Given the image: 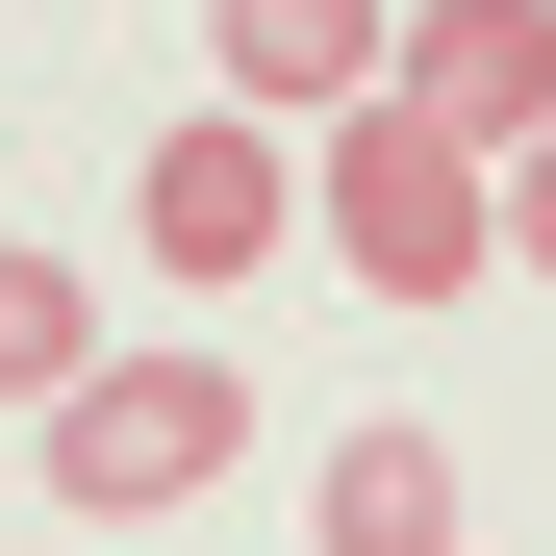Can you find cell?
<instances>
[{
	"instance_id": "52a82bcc",
	"label": "cell",
	"mask_w": 556,
	"mask_h": 556,
	"mask_svg": "<svg viewBox=\"0 0 556 556\" xmlns=\"http://www.w3.org/2000/svg\"><path fill=\"white\" fill-rule=\"evenodd\" d=\"M102 380V278L76 253H0V405H76Z\"/></svg>"
},
{
	"instance_id": "ba28073f",
	"label": "cell",
	"mask_w": 556,
	"mask_h": 556,
	"mask_svg": "<svg viewBox=\"0 0 556 556\" xmlns=\"http://www.w3.org/2000/svg\"><path fill=\"white\" fill-rule=\"evenodd\" d=\"M506 253H531V278H556V152H506Z\"/></svg>"
},
{
	"instance_id": "277c9868",
	"label": "cell",
	"mask_w": 556,
	"mask_h": 556,
	"mask_svg": "<svg viewBox=\"0 0 556 556\" xmlns=\"http://www.w3.org/2000/svg\"><path fill=\"white\" fill-rule=\"evenodd\" d=\"M405 127H455V152H556V0H405Z\"/></svg>"
},
{
	"instance_id": "3957f363",
	"label": "cell",
	"mask_w": 556,
	"mask_h": 556,
	"mask_svg": "<svg viewBox=\"0 0 556 556\" xmlns=\"http://www.w3.org/2000/svg\"><path fill=\"white\" fill-rule=\"evenodd\" d=\"M152 278H253V253H304V152H278L253 102H203V127H152Z\"/></svg>"
},
{
	"instance_id": "7a4b0ae2",
	"label": "cell",
	"mask_w": 556,
	"mask_h": 556,
	"mask_svg": "<svg viewBox=\"0 0 556 556\" xmlns=\"http://www.w3.org/2000/svg\"><path fill=\"white\" fill-rule=\"evenodd\" d=\"M228 455H253V380H228V354H102V380L51 405V506L127 531V506H203Z\"/></svg>"
},
{
	"instance_id": "5b68a950",
	"label": "cell",
	"mask_w": 556,
	"mask_h": 556,
	"mask_svg": "<svg viewBox=\"0 0 556 556\" xmlns=\"http://www.w3.org/2000/svg\"><path fill=\"white\" fill-rule=\"evenodd\" d=\"M203 51H228L253 127H354V102H405V0H203Z\"/></svg>"
},
{
	"instance_id": "6da1fadb",
	"label": "cell",
	"mask_w": 556,
	"mask_h": 556,
	"mask_svg": "<svg viewBox=\"0 0 556 556\" xmlns=\"http://www.w3.org/2000/svg\"><path fill=\"white\" fill-rule=\"evenodd\" d=\"M304 228L380 278V304H481V278H506V177L455 152V127H405V102H354L304 152Z\"/></svg>"
},
{
	"instance_id": "8992f818",
	"label": "cell",
	"mask_w": 556,
	"mask_h": 556,
	"mask_svg": "<svg viewBox=\"0 0 556 556\" xmlns=\"http://www.w3.org/2000/svg\"><path fill=\"white\" fill-rule=\"evenodd\" d=\"M304 556H455V455L354 405V430H329V481H304Z\"/></svg>"
}]
</instances>
